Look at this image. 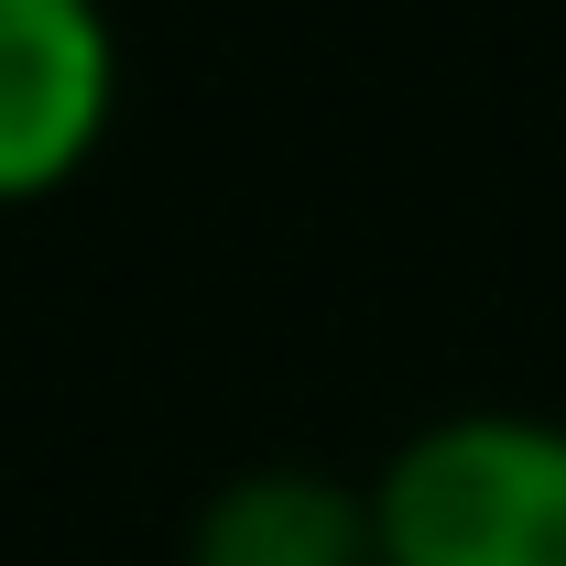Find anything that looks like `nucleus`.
Here are the masks:
<instances>
[{
	"instance_id": "nucleus-1",
	"label": "nucleus",
	"mask_w": 566,
	"mask_h": 566,
	"mask_svg": "<svg viewBox=\"0 0 566 566\" xmlns=\"http://www.w3.org/2000/svg\"><path fill=\"white\" fill-rule=\"evenodd\" d=\"M381 566H566V424L469 403L370 469Z\"/></svg>"
},
{
	"instance_id": "nucleus-2",
	"label": "nucleus",
	"mask_w": 566,
	"mask_h": 566,
	"mask_svg": "<svg viewBox=\"0 0 566 566\" xmlns=\"http://www.w3.org/2000/svg\"><path fill=\"white\" fill-rule=\"evenodd\" d=\"M120 120L109 0H0V208H44Z\"/></svg>"
},
{
	"instance_id": "nucleus-3",
	"label": "nucleus",
	"mask_w": 566,
	"mask_h": 566,
	"mask_svg": "<svg viewBox=\"0 0 566 566\" xmlns=\"http://www.w3.org/2000/svg\"><path fill=\"white\" fill-rule=\"evenodd\" d=\"M186 566H381L370 480H327L305 458L229 469L186 512Z\"/></svg>"
}]
</instances>
